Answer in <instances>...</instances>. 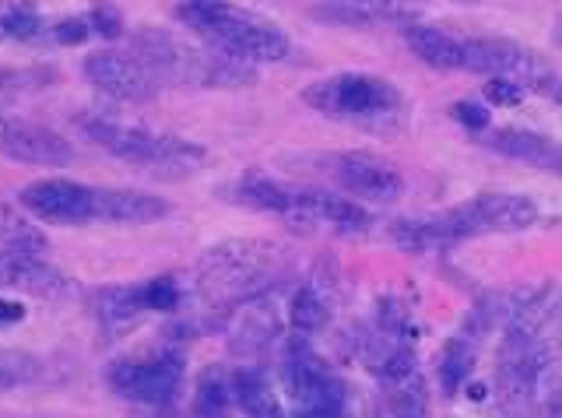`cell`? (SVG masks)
<instances>
[{
	"label": "cell",
	"mask_w": 562,
	"mask_h": 418,
	"mask_svg": "<svg viewBox=\"0 0 562 418\" xmlns=\"http://www.w3.org/2000/svg\"><path fill=\"white\" fill-rule=\"evenodd\" d=\"M172 215V204L148 190H99L92 187V218L113 225H151Z\"/></svg>",
	"instance_id": "15"
},
{
	"label": "cell",
	"mask_w": 562,
	"mask_h": 418,
	"mask_svg": "<svg viewBox=\"0 0 562 418\" xmlns=\"http://www.w3.org/2000/svg\"><path fill=\"white\" fill-rule=\"evenodd\" d=\"M53 81L49 67H4L0 64V110L18 102L25 92H40Z\"/></svg>",
	"instance_id": "28"
},
{
	"label": "cell",
	"mask_w": 562,
	"mask_h": 418,
	"mask_svg": "<svg viewBox=\"0 0 562 418\" xmlns=\"http://www.w3.org/2000/svg\"><path fill=\"white\" fill-rule=\"evenodd\" d=\"M81 71H85V78H88L92 89H99L102 95H110V99L151 102L158 92H162L158 78L131 54V49H113V46L95 49V54L85 57Z\"/></svg>",
	"instance_id": "10"
},
{
	"label": "cell",
	"mask_w": 562,
	"mask_h": 418,
	"mask_svg": "<svg viewBox=\"0 0 562 418\" xmlns=\"http://www.w3.org/2000/svg\"><path fill=\"white\" fill-rule=\"evenodd\" d=\"M418 14L415 0H321L316 4V19L334 25H412Z\"/></svg>",
	"instance_id": "16"
},
{
	"label": "cell",
	"mask_w": 562,
	"mask_h": 418,
	"mask_svg": "<svg viewBox=\"0 0 562 418\" xmlns=\"http://www.w3.org/2000/svg\"><path fill=\"white\" fill-rule=\"evenodd\" d=\"M404 43H408L412 54L432 67V71H464V39L453 36L447 29H436V25H422V22H412L404 25Z\"/></svg>",
	"instance_id": "18"
},
{
	"label": "cell",
	"mask_w": 562,
	"mask_h": 418,
	"mask_svg": "<svg viewBox=\"0 0 562 418\" xmlns=\"http://www.w3.org/2000/svg\"><path fill=\"white\" fill-rule=\"evenodd\" d=\"M464 387H468V397H474V400H479V397H485V383H464Z\"/></svg>",
	"instance_id": "40"
},
{
	"label": "cell",
	"mask_w": 562,
	"mask_h": 418,
	"mask_svg": "<svg viewBox=\"0 0 562 418\" xmlns=\"http://www.w3.org/2000/svg\"><path fill=\"white\" fill-rule=\"evenodd\" d=\"M295 229H310V225H327L334 233H366L373 218L362 204L348 201L341 194H330V190H303V194H292V207L285 215Z\"/></svg>",
	"instance_id": "14"
},
{
	"label": "cell",
	"mask_w": 562,
	"mask_h": 418,
	"mask_svg": "<svg viewBox=\"0 0 562 418\" xmlns=\"http://www.w3.org/2000/svg\"><path fill=\"white\" fill-rule=\"evenodd\" d=\"M464 71L509 78L535 92H549L555 84V67L514 39H464Z\"/></svg>",
	"instance_id": "8"
},
{
	"label": "cell",
	"mask_w": 562,
	"mask_h": 418,
	"mask_svg": "<svg viewBox=\"0 0 562 418\" xmlns=\"http://www.w3.org/2000/svg\"><path fill=\"white\" fill-rule=\"evenodd\" d=\"M549 95H552V102H555V106L562 110V81H555V84H552V89H549Z\"/></svg>",
	"instance_id": "41"
},
{
	"label": "cell",
	"mask_w": 562,
	"mask_h": 418,
	"mask_svg": "<svg viewBox=\"0 0 562 418\" xmlns=\"http://www.w3.org/2000/svg\"><path fill=\"white\" fill-rule=\"evenodd\" d=\"M281 383L295 400V411L303 408H345V383L330 365L313 352L306 341H289L281 352Z\"/></svg>",
	"instance_id": "9"
},
{
	"label": "cell",
	"mask_w": 562,
	"mask_h": 418,
	"mask_svg": "<svg viewBox=\"0 0 562 418\" xmlns=\"http://www.w3.org/2000/svg\"><path fill=\"white\" fill-rule=\"evenodd\" d=\"M11 278H14V253L0 250V289H11Z\"/></svg>",
	"instance_id": "37"
},
{
	"label": "cell",
	"mask_w": 562,
	"mask_h": 418,
	"mask_svg": "<svg viewBox=\"0 0 562 418\" xmlns=\"http://www.w3.org/2000/svg\"><path fill=\"white\" fill-rule=\"evenodd\" d=\"M327 320H330V306L316 289L306 285L289 300V324L299 335H316V330L327 327Z\"/></svg>",
	"instance_id": "27"
},
{
	"label": "cell",
	"mask_w": 562,
	"mask_h": 418,
	"mask_svg": "<svg viewBox=\"0 0 562 418\" xmlns=\"http://www.w3.org/2000/svg\"><path fill=\"white\" fill-rule=\"evenodd\" d=\"M450 113H453L457 124L468 127V131H474V134H485V131L492 127V113H488L485 102H479V99H464V102H457V106H453Z\"/></svg>",
	"instance_id": "33"
},
{
	"label": "cell",
	"mask_w": 562,
	"mask_h": 418,
	"mask_svg": "<svg viewBox=\"0 0 562 418\" xmlns=\"http://www.w3.org/2000/svg\"><path fill=\"white\" fill-rule=\"evenodd\" d=\"M137 300L145 313H172L183 303V292L176 285V278L162 274V278H151L145 285H137Z\"/></svg>",
	"instance_id": "30"
},
{
	"label": "cell",
	"mask_w": 562,
	"mask_h": 418,
	"mask_svg": "<svg viewBox=\"0 0 562 418\" xmlns=\"http://www.w3.org/2000/svg\"><path fill=\"white\" fill-rule=\"evenodd\" d=\"M552 39H555V43L562 46V19H559V22L552 25Z\"/></svg>",
	"instance_id": "42"
},
{
	"label": "cell",
	"mask_w": 562,
	"mask_h": 418,
	"mask_svg": "<svg viewBox=\"0 0 562 418\" xmlns=\"http://www.w3.org/2000/svg\"><path fill=\"white\" fill-rule=\"evenodd\" d=\"M22 212L49 225H85L92 218V187L75 180H40L22 190Z\"/></svg>",
	"instance_id": "12"
},
{
	"label": "cell",
	"mask_w": 562,
	"mask_h": 418,
	"mask_svg": "<svg viewBox=\"0 0 562 418\" xmlns=\"http://www.w3.org/2000/svg\"><path fill=\"white\" fill-rule=\"evenodd\" d=\"M81 134L102 151H110L113 159L151 169L158 177H187V172L204 166L201 145H190L183 137H169V134H151L145 127L116 124V120L105 116H85Z\"/></svg>",
	"instance_id": "4"
},
{
	"label": "cell",
	"mask_w": 562,
	"mask_h": 418,
	"mask_svg": "<svg viewBox=\"0 0 562 418\" xmlns=\"http://www.w3.org/2000/svg\"><path fill=\"white\" fill-rule=\"evenodd\" d=\"M95 320L102 330H113V335H120V330H127L131 320L137 317L140 309V300H137V285H113V289H99L95 292Z\"/></svg>",
	"instance_id": "22"
},
{
	"label": "cell",
	"mask_w": 562,
	"mask_h": 418,
	"mask_svg": "<svg viewBox=\"0 0 562 418\" xmlns=\"http://www.w3.org/2000/svg\"><path fill=\"white\" fill-rule=\"evenodd\" d=\"M190 4H207V0H190Z\"/></svg>",
	"instance_id": "44"
},
{
	"label": "cell",
	"mask_w": 562,
	"mask_h": 418,
	"mask_svg": "<svg viewBox=\"0 0 562 418\" xmlns=\"http://www.w3.org/2000/svg\"><path fill=\"white\" fill-rule=\"evenodd\" d=\"M43 14L32 0H4L0 4V39L8 43H32L43 36Z\"/></svg>",
	"instance_id": "25"
},
{
	"label": "cell",
	"mask_w": 562,
	"mask_h": 418,
	"mask_svg": "<svg viewBox=\"0 0 562 418\" xmlns=\"http://www.w3.org/2000/svg\"><path fill=\"white\" fill-rule=\"evenodd\" d=\"M482 99H485V106H506V110H514L524 102V89L517 81H509V78H488L485 81V89H482Z\"/></svg>",
	"instance_id": "32"
},
{
	"label": "cell",
	"mask_w": 562,
	"mask_h": 418,
	"mask_svg": "<svg viewBox=\"0 0 562 418\" xmlns=\"http://www.w3.org/2000/svg\"><path fill=\"white\" fill-rule=\"evenodd\" d=\"M233 197L246 207H257V212H274V215H289L292 207V194L278 180L263 177V172H246V177L236 183Z\"/></svg>",
	"instance_id": "23"
},
{
	"label": "cell",
	"mask_w": 562,
	"mask_h": 418,
	"mask_svg": "<svg viewBox=\"0 0 562 418\" xmlns=\"http://www.w3.org/2000/svg\"><path fill=\"white\" fill-rule=\"evenodd\" d=\"M453 242L496 233H520L538 222V204L524 194H479L443 212Z\"/></svg>",
	"instance_id": "7"
},
{
	"label": "cell",
	"mask_w": 562,
	"mask_h": 418,
	"mask_svg": "<svg viewBox=\"0 0 562 418\" xmlns=\"http://www.w3.org/2000/svg\"><path fill=\"white\" fill-rule=\"evenodd\" d=\"M274 338V317L268 309H260V306H250V313L233 327V348L236 352H254V348L260 344H268Z\"/></svg>",
	"instance_id": "29"
},
{
	"label": "cell",
	"mask_w": 562,
	"mask_h": 418,
	"mask_svg": "<svg viewBox=\"0 0 562 418\" xmlns=\"http://www.w3.org/2000/svg\"><path fill=\"white\" fill-rule=\"evenodd\" d=\"M233 394H236V408L246 418H285V408H281L271 380H263V373L257 370H236Z\"/></svg>",
	"instance_id": "20"
},
{
	"label": "cell",
	"mask_w": 562,
	"mask_h": 418,
	"mask_svg": "<svg viewBox=\"0 0 562 418\" xmlns=\"http://www.w3.org/2000/svg\"><path fill=\"white\" fill-rule=\"evenodd\" d=\"M0 247L11 253L40 257L46 250V233L40 225H32V218L25 212H18L11 204H0Z\"/></svg>",
	"instance_id": "24"
},
{
	"label": "cell",
	"mask_w": 562,
	"mask_h": 418,
	"mask_svg": "<svg viewBox=\"0 0 562 418\" xmlns=\"http://www.w3.org/2000/svg\"><path fill=\"white\" fill-rule=\"evenodd\" d=\"M233 373H225V365H204L193 383V411L198 418H233Z\"/></svg>",
	"instance_id": "19"
},
{
	"label": "cell",
	"mask_w": 562,
	"mask_h": 418,
	"mask_svg": "<svg viewBox=\"0 0 562 418\" xmlns=\"http://www.w3.org/2000/svg\"><path fill=\"white\" fill-rule=\"evenodd\" d=\"M88 25H92L95 36L110 39V43L123 36V14L113 0H95V4L88 8Z\"/></svg>",
	"instance_id": "31"
},
{
	"label": "cell",
	"mask_w": 562,
	"mask_h": 418,
	"mask_svg": "<svg viewBox=\"0 0 562 418\" xmlns=\"http://www.w3.org/2000/svg\"><path fill=\"white\" fill-rule=\"evenodd\" d=\"M303 102L316 113L351 120V124L366 131V124H380V120L397 116L401 92L376 75H334L303 89Z\"/></svg>",
	"instance_id": "5"
},
{
	"label": "cell",
	"mask_w": 562,
	"mask_h": 418,
	"mask_svg": "<svg viewBox=\"0 0 562 418\" xmlns=\"http://www.w3.org/2000/svg\"><path fill=\"white\" fill-rule=\"evenodd\" d=\"M485 145L509 162H520V166L544 169V172L562 177V145L552 142V137H544V134L524 131V127H503L496 134H488Z\"/></svg>",
	"instance_id": "17"
},
{
	"label": "cell",
	"mask_w": 562,
	"mask_h": 418,
	"mask_svg": "<svg viewBox=\"0 0 562 418\" xmlns=\"http://www.w3.org/2000/svg\"><path fill=\"white\" fill-rule=\"evenodd\" d=\"M25 320V306L18 300H0V324H22Z\"/></svg>",
	"instance_id": "36"
},
{
	"label": "cell",
	"mask_w": 562,
	"mask_h": 418,
	"mask_svg": "<svg viewBox=\"0 0 562 418\" xmlns=\"http://www.w3.org/2000/svg\"><path fill=\"white\" fill-rule=\"evenodd\" d=\"M394 418H422V415H418V408H415V400L401 397V405L394 408Z\"/></svg>",
	"instance_id": "39"
},
{
	"label": "cell",
	"mask_w": 562,
	"mask_h": 418,
	"mask_svg": "<svg viewBox=\"0 0 562 418\" xmlns=\"http://www.w3.org/2000/svg\"><path fill=\"white\" fill-rule=\"evenodd\" d=\"M447 4H468L471 8V4H482V0H447Z\"/></svg>",
	"instance_id": "43"
},
{
	"label": "cell",
	"mask_w": 562,
	"mask_h": 418,
	"mask_svg": "<svg viewBox=\"0 0 562 418\" xmlns=\"http://www.w3.org/2000/svg\"><path fill=\"white\" fill-rule=\"evenodd\" d=\"M105 380L120 397L134 400V405L169 408L183 391L187 359L176 348H166V352H155L148 359H116L105 370Z\"/></svg>",
	"instance_id": "6"
},
{
	"label": "cell",
	"mask_w": 562,
	"mask_h": 418,
	"mask_svg": "<svg viewBox=\"0 0 562 418\" xmlns=\"http://www.w3.org/2000/svg\"><path fill=\"white\" fill-rule=\"evenodd\" d=\"M131 54L158 78V84L172 89H246L257 81L254 64L201 43H187L166 29H137L131 32Z\"/></svg>",
	"instance_id": "1"
},
{
	"label": "cell",
	"mask_w": 562,
	"mask_h": 418,
	"mask_svg": "<svg viewBox=\"0 0 562 418\" xmlns=\"http://www.w3.org/2000/svg\"><path fill=\"white\" fill-rule=\"evenodd\" d=\"M391 239L408 253H432V250L453 247V236L447 229L443 215H436V218H397L391 225Z\"/></svg>",
	"instance_id": "21"
},
{
	"label": "cell",
	"mask_w": 562,
	"mask_h": 418,
	"mask_svg": "<svg viewBox=\"0 0 562 418\" xmlns=\"http://www.w3.org/2000/svg\"><path fill=\"white\" fill-rule=\"evenodd\" d=\"M544 418H562V376L552 383V391L544 394Z\"/></svg>",
	"instance_id": "35"
},
{
	"label": "cell",
	"mask_w": 562,
	"mask_h": 418,
	"mask_svg": "<svg viewBox=\"0 0 562 418\" xmlns=\"http://www.w3.org/2000/svg\"><path fill=\"white\" fill-rule=\"evenodd\" d=\"M295 418H348L345 408H303L295 411Z\"/></svg>",
	"instance_id": "38"
},
{
	"label": "cell",
	"mask_w": 562,
	"mask_h": 418,
	"mask_svg": "<svg viewBox=\"0 0 562 418\" xmlns=\"http://www.w3.org/2000/svg\"><path fill=\"white\" fill-rule=\"evenodd\" d=\"M327 169L348 194L366 197V201L391 204L404 194L401 169H394L391 162H383L369 151H341V155H334Z\"/></svg>",
	"instance_id": "13"
},
{
	"label": "cell",
	"mask_w": 562,
	"mask_h": 418,
	"mask_svg": "<svg viewBox=\"0 0 562 418\" xmlns=\"http://www.w3.org/2000/svg\"><path fill=\"white\" fill-rule=\"evenodd\" d=\"M88 32H92V25H88V19H60L57 25H53V43L60 46H81L88 39Z\"/></svg>",
	"instance_id": "34"
},
{
	"label": "cell",
	"mask_w": 562,
	"mask_h": 418,
	"mask_svg": "<svg viewBox=\"0 0 562 418\" xmlns=\"http://www.w3.org/2000/svg\"><path fill=\"white\" fill-rule=\"evenodd\" d=\"M0 159L18 166L64 169L75 162V145L64 134L32 120H0Z\"/></svg>",
	"instance_id": "11"
},
{
	"label": "cell",
	"mask_w": 562,
	"mask_h": 418,
	"mask_svg": "<svg viewBox=\"0 0 562 418\" xmlns=\"http://www.w3.org/2000/svg\"><path fill=\"white\" fill-rule=\"evenodd\" d=\"M278 274V250L260 239H225L211 247L193 271L198 292L211 306L236 309L254 303L257 295L274 282Z\"/></svg>",
	"instance_id": "3"
},
{
	"label": "cell",
	"mask_w": 562,
	"mask_h": 418,
	"mask_svg": "<svg viewBox=\"0 0 562 418\" xmlns=\"http://www.w3.org/2000/svg\"><path fill=\"white\" fill-rule=\"evenodd\" d=\"M176 19L198 32L207 46L233 54L246 64H278L289 57V36L278 25L257 19L254 11L228 4V0H207V4H190L183 0L176 8Z\"/></svg>",
	"instance_id": "2"
},
{
	"label": "cell",
	"mask_w": 562,
	"mask_h": 418,
	"mask_svg": "<svg viewBox=\"0 0 562 418\" xmlns=\"http://www.w3.org/2000/svg\"><path fill=\"white\" fill-rule=\"evenodd\" d=\"M474 373V341L468 335H457L443 344L439 355V387L447 394H457Z\"/></svg>",
	"instance_id": "26"
}]
</instances>
